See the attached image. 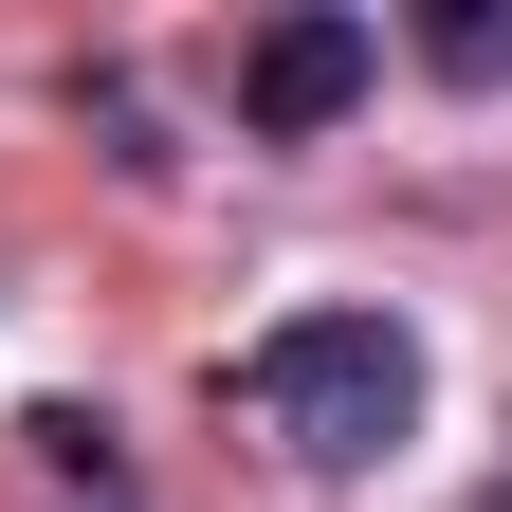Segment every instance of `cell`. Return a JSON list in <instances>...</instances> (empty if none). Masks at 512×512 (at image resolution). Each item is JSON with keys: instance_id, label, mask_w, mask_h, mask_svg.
I'll use <instances>...</instances> for the list:
<instances>
[{"instance_id": "obj_2", "label": "cell", "mask_w": 512, "mask_h": 512, "mask_svg": "<svg viewBox=\"0 0 512 512\" xmlns=\"http://www.w3.org/2000/svg\"><path fill=\"white\" fill-rule=\"evenodd\" d=\"M366 92H384V19H348V0L238 37V128H256V147H311V128H348Z\"/></svg>"}, {"instance_id": "obj_4", "label": "cell", "mask_w": 512, "mask_h": 512, "mask_svg": "<svg viewBox=\"0 0 512 512\" xmlns=\"http://www.w3.org/2000/svg\"><path fill=\"white\" fill-rule=\"evenodd\" d=\"M19 439H37V458H55V476H74L92 512H128V458H110V421H92V403H37Z\"/></svg>"}, {"instance_id": "obj_3", "label": "cell", "mask_w": 512, "mask_h": 512, "mask_svg": "<svg viewBox=\"0 0 512 512\" xmlns=\"http://www.w3.org/2000/svg\"><path fill=\"white\" fill-rule=\"evenodd\" d=\"M421 74H439V92H512V0H458V19H421Z\"/></svg>"}, {"instance_id": "obj_1", "label": "cell", "mask_w": 512, "mask_h": 512, "mask_svg": "<svg viewBox=\"0 0 512 512\" xmlns=\"http://www.w3.org/2000/svg\"><path fill=\"white\" fill-rule=\"evenodd\" d=\"M238 421L275 439L293 476H384L421 439V330L403 311H275L238 348Z\"/></svg>"}, {"instance_id": "obj_5", "label": "cell", "mask_w": 512, "mask_h": 512, "mask_svg": "<svg viewBox=\"0 0 512 512\" xmlns=\"http://www.w3.org/2000/svg\"><path fill=\"white\" fill-rule=\"evenodd\" d=\"M494 512H512V476H494Z\"/></svg>"}]
</instances>
